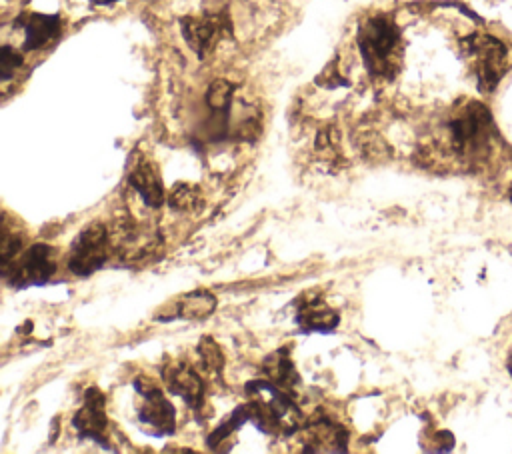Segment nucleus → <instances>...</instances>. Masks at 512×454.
Listing matches in <instances>:
<instances>
[{"label": "nucleus", "mask_w": 512, "mask_h": 454, "mask_svg": "<svg viewBox=\"0 0 512 454\" xmlns=\"http://www.w3.org/2000/svg\"><path fill=\"white\" fill-rule=\"evenodd\" d=\"M246 392L252 396L248 402L250 422H254L262 432L292 434L304 426L302 412L292 396H288V390L276 386L268 378L252 380L246 386Z\"/></svg>", "instance_id": "obj_3"}, {"label": "nucleus", "mask_w": 512, "mask_h": 454, "mask_svg": "<svg viewBox=\"0 0 512 454\" xmlns=\"http://www.w3.org/2000/svg\"><path fill=\"white\" fill-rule=\"evenodd\" d=\"M510 200H512V186H510Z\"/></svg>", "instance_id": "obj_24"}, {"label": "nucleus", "mask_w": 512, "mask_h": 454, "mask_svg": "<svg viewBox=\"0 0 512 454\" xmlns=\"http://www.w3.org/2000/svg\"><path fill=\"white\" fill-rule=\"evenodd\" d=\"M234 100V84L228 80H214L206 92V102L212 112L216 114H228Z\"/></svg>", "instance_id": "obj_18"}, {"label": "nucleus", "mask_w": 512, "mask_h": 454, "mask_svg": "<svg viewBox=\"0 0 512 454\" xmlns=\"http://www.w3.org/2000/svg\"><path fill=\"white\" fill-rule=\"evenodd\" d=\"M110 252V230L102 222H92L74 238L68 254V268L76 276H90L104 266Z\"/></svg>", "instance_id": "obj_5"}, {"label": "nucleus", "mask_w": 512, "mask_h": 454, "mask_svg": "<svg viewBox=\"0 0 512 454\" xmlns=\"http://www.w3.org/2000/svg\"><path fill=\"white\" fill-rule=\"evenodd\" d=\"M168 204L178 212H196L202 208L200 188L188 182H180L170 190Z\"/></svg>", "instance_id": "obj_17"}, {"label": "nucleus", "mask_w": 512, "mask_h": 454, "mask_svg": "<svg viewBox=\"0 0 512 454\" xmlns=\"http://www.w3.org/2000/svg\"><path fill=\"white\" fill-rule=\"evenodd\" d=\"M356 44L368 74L374 80H392L402 62L400 28L386 14H374L362 20Z\"/></svg>", "instance_id": "obj_2"}, {"label": "nucleus", "mask_w": 512, "mask_h": 454, "mask_svg": "<svg viewBox=\"0 0 512 454\" xmlns=\"http://www.w3.org/2000/svg\"><path fill=\"white\" fill-rule=\"evenodd\" d=\"M80 438H90L104 448H108V418H106V400L98 388H88L84 392V402L72 418Z\"/></svg>", "instance_id": "obj_9"}, {"label": "nucleus", "mask_w": 512, "mask_h": 454, "mask_svg": "<svg viewBox=\"0 0 512 454\" xmlns=\"http://www.w3.org/2000/svg\"><path fill=\"white\" fill-rule=\"evenodd\" d=\"M506 368H508V372H510V376H512V350H510V354H508V360H506Z\"/></svg>", "instance_id": "obj_22"}, {"label": "nucleus", "mask_w": 512, "mask_h": 454, "mask_svg": "<svg viewBox=\"0 0 512 454\" xmlns=\"http://www.w3.org/2000/svg\"><path fill=\"white\" fill-rule=\"evenodd\" d=\"M316 150H318L320 154H324L326 158H334L336 152H338V132L334 134L332 128L322 130V132L316 136Z\"/></svg>", "instance_id": "obj_21"}, {"label": "nucleus", "mask_w": 512, "mask_h": 454, "mask_svg": "<svg viewBox=\"0 0 512 454\" xmlns=\"http://www.w3.org/2000/svg\"><path fill=\"white\" fill-rule=\"evenodd\" d=\"M92 2H94V4H102V6H104V4H112V2H118V0H92Z\"/></svg>", "instance_id": "obj_23"}, {"label": "nucleus", "mask_w": 512, "mask_h": 454, "mask_svg": "<svg viewBox=\"0 0 512 454\" xmlns=\"http://www.w3.org/2000/svg\"><path fill=\"white\" fill-rule=\"evenodd\" d=\"M128 184L136 190L148 208H160L164 202V186L158 166L152 160L138 158L128 170Z\"/></svg>", "instance_id": "obj_13"}, {"label": "nucleus", "mask_w": 512, "mask_h": 454, "mask_svg": "<svg viewBox=\"0 0 512 454\" xmlns=\"http://www.w3.org/2000/svg\"><path fill=\"white\" fill-rule=\"evenodd\" d=\"M14 24L20 26L24 32V48L26 50L46 48L62 32V18L58 14L28 12V14H22Z\"/></svg>", "instance_id": "obj_12"}, {"label": "nucleus", "mask_w": 512, "mask_h": 454, "mask_svg": "<svg viewBox=\"0 0 512 454\" xmlns=\"http://www.w3.org/2000/svg\"><path fill=\"white\" fill-rule=\"evenodd\" d=\"M198 356L204 364V368L208 372H220L224 368V354H222V348L214 342V338H208L204 336L200 342H198Z\"/></svg>", "instance_id": "obj_19"}, {"label": "nucleus", "mask_w": 512, "mask_h": 454, "mask_svg": "<svg viewBox=\"0 0 512 454\" xmlns=\"http://www.w3.org/2000/svg\"><path fill=\"white\" fill-rule=\"evenodd\" d=\"M162 380L166 388L180 396L190 408H200L204 404V382L198 372L186 362H170L162 368Z\"/></svg>", "instance_id": "obj_10"}, {"label": "nucleus", "mask_w": 512, "mask_h": 454, "mask_svg": "<svg viewBox=\"0 0 512 454\" xmlns=\"http://www.w3.org/2000/svg\"><path fill=\"white\" fill-rule=\"evenodd\" d=\"M302 430L306 434L304 452H346L348 432L328 416L310 420Z\"/></svg>", "instance_id": "obj_11"}, {"label": "nucleus", "mask_w": 512, "mask_h": 454, "mask_svg": "<svg viewBox=\"0 0 512 454\" xmlns=\"http://www.w3.org/2000/svg\"><path fill=\"white\" fill-rule=\"evenodd\" d=\"M134 388L144 398V404L138 410L140 422L154 428L156 436L172 434L176 428V412L172 402L158 388V384L150 378H136Z\"/></svg>", "instance_id": "obj_8"}, {"label": "nucleus", "mask_w": 512, "mask_h": 454, "mask_svg": "<svg viewBox=\"0 0 512 454\" xmlns=\"http://www.w3.org/2000/svg\"><path fill=\"white\" fill-rule=\"evenodd\" d=\"M296 322L306 332H332L340 318L322 298H302L296 308Z\"/></svg>", "instance_id": "obj_14"}, {"label": "nucleus", "mask_w": 512, "mask_h": 454, "mask_svg": "<svg viewBox=\"0 0 512 454\" xmlns=\"http://www.w3.org/2000/svg\"><path fill=\"white\" fill-rule=\"evenodd\" d=\"M262 372L266 374V378L270 382H274L276 386H280L284 390H292L298 384V374L294 370L292 360L288 358L286 348H280L274 354H270L262 362Z\"/></svg>", "instance_id": "obj_15"}, {"label": "nucleus", "mask_w": 512, "mask_h": 454, "mask_svg": "<svg viewBox=\"0 0 512 454\" xmlns=\"http://www.w3.org/2000/svg\"><path fill=\"white\" fill-rule=\"evenodd\" d=\"M216 308V296L208 290H194L180 298L178 302V314L180 318H206Z\"/></svg>", "instance_id": "obj_16"}, {"label": "nucleus", "mask_w": 512, "mask_h": 454, "mask_svg": "<svg viewBox=\"0 0 512 454\" xmlns=\"http://www.w3.org/2000/svg\"><path fill=\"white\" fill-rule=\"evenodd\" d=\"M446 140L444 146L452 158H458L462 164H478L482 162L494 142V122L490 110L470 100L464 106L456 108L448 122L444 124Z\"/></svg>", "instance_id": "obj_1"}, {"label": "nucleus", "mask_w": 512, "mask_h": 454, "mask_svg": "<svg viewBox=\"0 0 512 454\" xmlns=\"http://www.w3.org/2000/svg\"><path fill=\"white\" fill-rule=\"evenodd\" d=\"M56 270V258L54 248L48 244H32L20 258L14 260V268H8L4 276H10L12 286L24 288V286H42L46 284Z\"/></svg>", "instance_id": "obj_7"}, {"label": "nucleus", "mask_w": 512, "mask_h": 454, "mask_svg": "<svg viewBox=\"0 0 512 454\" xmlns=\"http://www.w3.org/2000/svg\"><path fill=\"white\" fill-rule=\"evenodd\" d=\"M22 66V56L12 46H2L0 52V76L2 80H10L16 74V68Z\"/></svg>", "instance_id": "obj_20"}, {"label": "nucleus", "mask_w": 512, "mask_h": 454, "mask_svg": "<svg viewBox=\"0 0 512 454\" xmlns=\"http://www.w3.org/2000/svg\"><path fill=\"white\" fill-rule=\"evenodd\" d=\"M180 30L186 44L198 54V58H206L224 36L232 34V24L228 14L212 12L180 18Z\"/></svg>", "instance_id": "obj_6"}, {"label": "nucleus", "mask_w": 512, "mask_h": 454, "mask_svg": "<svg viewBox=\"0 0 512 454\" xmlns=\"http://www.w3.org/2000/svg\"><path fill=\"white\" fill-rule=\"evenodd\" d=\"M462 50L472 62L478 88L492 92L506 72V46L490 34H470L462 40Z\"/></svg>", "instance_id": "obj_4"}]
</instances>
